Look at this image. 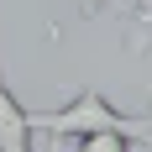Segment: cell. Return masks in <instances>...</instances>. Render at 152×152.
I'll use <instances>...</instances> for the list:
<instances>
[{
	"label": "cell",
	"instance_id": "obj_6",
	"mask_svg": "<svg viewBox=\"0 0 152 152\" xmlns=\"http://www.w3.org/2000/svg\"><path fill=\"white\" fill-rule=\"evenodd\" d=\"M147 121H152V115H147Z\"/></svg>",
	"mask_w": 152,
	"mask_h": 152
},
{
	"label": "cell",
	"instance_id": "obj_3",
	"mask_svg": "<svg viewBox=\"0 0 152 152\" xmlns=\"http://www.w3.org/2000/svg\"><path fill=\"white\" fill-rule=\"evenodd\" d=\"M126 53H131V58H147V53H152V0H137V5H131Z\"/></svg>",
	"mask_w": 152,
	"mask_h": 152
},
{
	"label": "cell",
	"instance_id": "obj_1",
	"mask_svg": "<svg viewBox=\"0 0 152 152\" xmlns=\"http://www.w3.org/2000/svg\"><path fill=\"white\" fill-rule=\"evenodd\" d=\"M26 126L42 131V137H53V142L58 137H74L79 142V137H94V131H121V137H131V142H152V121L147 115L115 110L94 84H84L63 110H26Z\"/></svg>",
	"mask_w": 152,
	"mask_h": 152
},
{
	"label": "cell",
	"instance_id": "obj_2",
	"mask_svg": "<svg viewBox=\"0 0 152 152\" xmlns=\"http://www.w3.org/2000/svg\"><path fill=\"white\" fill-rule=\"evenodd\" d=\"M0 152H31V126L26 105H16V94L0 84Z\"/></svg>",
	"mask_w": 152,
	"mask_h": 152
},
{
	"label": "cell",
	"instance_id": "obj_4",
	"mask_svg": "<svg viewBox=\"0 0 152 152\" xmlns=\"http://www.w3.org/2000/svg\"><path fill=\"white\" fill-rule=\"evenodd\" d=\"M137 142L121 137V131H94V137H79V152H131Z\"/></svg>",
	"mask_w": 152,
	"mask_h": 152
},
{
	"label": "cell",
	"instance_id": "obj_5",
	"mask_svg": "<svg viewBox=\"0 0 152 152\" xmlns=\"http://www.w3.org/2000/svg\"><path fill=\"white\" fill-rule=\"evenodd\" d=\"M100 5H105V0H74V11L84 16V21H94V16H100Z\"/></svg>",
	"mask_w": 152,
	"mask_h": 152
}]
</instances>
